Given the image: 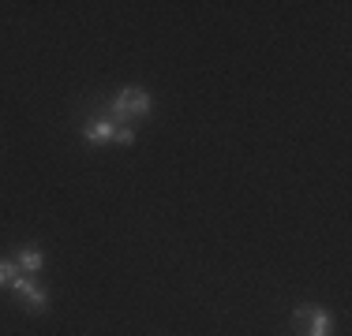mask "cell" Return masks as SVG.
<instances>
[{
    "label": "cell",
    "instance_id": "obj_5",
    "mask_svg": "<svg viewBox=\"0 0 352 336\" xmlns=\"http://www.w3.org/2000/svg\"><path fill=\"white\" fill-rule=\"evenodd\" d=\"M12 262H15V269H19L23 276H38V273H41V265H45V258H41V250H38V247H23L19 254L12 258Z\"/></svg>",
    "mask_w": 352,
    "mask_h": 336
},
{
    "label": "cell",
    "instance_id": "obj_6",
    "mask_svg": "<svg viewBox=\"0 0 352 336\" xmlns=\"http://www.w3.org/2000/svg\"><path fill=\"white\" fill-rule=\"evenodd\" d=\"M19 276V269H15L12 258H0V288H12V280Z\"/></svg>",
    "mask_w": 352,
    "mask_h": 336
},
{
    "label": "cell",
    "instance_id": "obj_1",
    "mask_svg": "<svg viewBox=\"0 0 352 336\" xmlns=\"http://www.w3.org/2000/svg\"><path fill=\"white\" fill-rule=\"evenodd\" d=\"M150 108H154V97H150L146 90L142 86H124L120 94L113 97V105H109V120L120 123V128H131L135 120L150 116Z\"/></svg>",
    "mask_w": 352,
    "mask_h": 336
},
{
    "label": "cell",
    "instance_id": "obj_4",
    "mask_svg": "<svg viewBox=\"0 0 352 336\" xmlns=\"http://www.w3.org/2000/svg\"><path fill=\"white\" fill-rule=\"evenodd\" d=\"M12 291H15V299H19L27 310H34V314H41V310L49 307L45 288H41V284L34 280V276H23V273H19V276L12 280Z\"/></svg>",
    "mask_w": 352,
    "mask_h": 336
},
{
    "label": "cell",
    "instance_id": "obj_3",
    "mask_svg": "<svg viewBox=\"0 0 352 336\" xmlns=\"http://www.w3.org/2000/svg\"><path fill=\"white\" fill-rule=\"evenodd\" d=\"M292 322H296L300 336H326L333 329V317L326 314L322 307H300L296 314H292Z\"/></svg>",
    "mask_w": 352,
    "mask_h": 336
},
{
    "label": "cell",
    "instance_id": "obj_2",
    "mask_svg": "<svg viewBox=\"0 0 352 336\" xmlns=\"http://www.w3.org/2000/svg\"><path fill=\"white\" fill-rule=\"evenodd\" d=\"M82 139L94 142V146H102V142H120V146H131V142H135V131L120 128V123H113V120H90L87 128H82Z\"/></svg>",
    "mask_w": 352,
    "mask_h": 336
}]
</instances>
